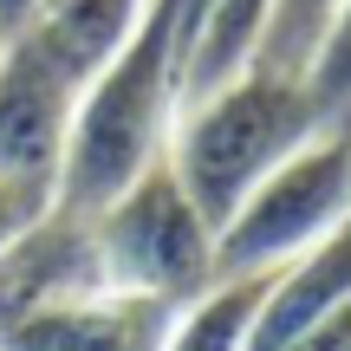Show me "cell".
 <instances>
[{
    "instance_id": "obj_8",
    "label": "cell",
    "mask_w": 351,
    "mask_h": 351,
    "mask_svg": "<svg viewBox=\"0 0 351 351\" xmlns=\"http://www.w3.org/2000/svg\"><path fill=\"white\" fill-rule=\"evenodd\" d=\"M137 20H143V0H46L39 20L26 26L20 39L39 46L65 78H78V85L91 91L111 72V59L130 46Z\"/></svg>"
},
{
    "instance_id": "obj_6",
    "label": "cell",
    "mask_w": 351,
    "mask_h": 351,
    "mask_svg": "<svg viewBox=\"0 0 351 351\" xmlns=\"http://www.w3.org/2000/svg\"><path fill=\"white\" fill-rule=\"evenodd\" d=\"M176 326L169 306L156 300H130V293H91L72 300L59 313H39L26 326L0 332V351H163Z\"/></svg>"
},
{
    "instance_id": "obj_1",
    "label": "cell",
    "mask_w": 351,
    "mask_h": 351,
    "mask_svg": "<svg viewBox=\"0 0 351 351\" xmlns=\"http://www.w3.org/2000/svg\"><path fill=\"white\" fill-rule=\"evenodd\" d=\"M319 130L326 124H319V111H313L306 78H280V72L247 65V72L228 78L221 91L182 104L163 163L176 169V182L189 189V202L208 215V228L221 234L228 215H234L280 163H293Z\"/></svg>"
},
{
    "instance_id": "obj_13",
    "label": "cell",
    "mask_w": 351,
    "mask_h": 351,
    "mask_svg": "<svg viewBox=\"0 0 351 351\" xmlns=\"http://www.w3.org/2000/svg\"><path fill=\"white\" fill-rule=\"evenodd\" d=\"M39 215H46V202H33V195H20L13 182H0V254H7Z\"/></svg>"
},
{
    "instance_id": "obj_7",
    "label": "cell",
    "mask_w": 351,
    "mask_h": 351,
    "mask_svg": "<svg viewBox=\"0 0 351 351\" xmlns=\"http://www.w3.org/2000/svg\"><path fill=\"white\" fill-rule=\"evenodd\" d=\"M351 300V221L332 228L319 247H306L300 261H287L261 293V319H254L247 351H280L293 345L306 326H319L326 313H339Z\"/></svg>"
},
{
    "instance_id": "obj_3",
    "label": "cell",
    "mask_w": 351,
    "mask_h": 351,
    "mask_svg": "<svg viewBox=\"0 0 351 351\" xmlns=\"http://www.w3.org/2000/svg\"><path fill=\"white\" fill-rule=\"evenodd\" d=\"M351 221V124L319 130L293 163H280L215 234V287L221 280H274L287 261Z\"/></svg>"
},
{
    "instance_id": "obj_12",
    "label": "cell",
    "mask_w": 351,
    "mask_h": 351,
    "mask_svg": "<svg viewBox=\"0 0 351 351\" xmlns=\"http://www.w3.org/2000/svg\"><path fill=\"white\" fill-rule=\"evenodd\" d=\"M280 351H351V300L339 306V313H326L319 326H306L293 345H280Z\"/></svg>"
},
{
    "instance_id": "obj_14",
    "label": "cell",
    "mask_w": 351,
    "mask_h": 351,
    "mask_svg": "<svg viewBox=\"0 0 351 351\" xmlns=\"http://www.w3.org/2000/svg\"><path fill=\"white\" fill-rule=\"evenodd\" d=\"M39 7H46V0H0V46H13V39L39 20Z\"/></svg>"
},
{
    "instance_id": "obj_4",
    "label": "cell",
    "mask_w": 351,
    "mask_h": 351,
    "mask_svg": "<svg viewBox=\"0 0 351 351\" xmlns=\"http://www.w3.org/2000/svg\"><path fill=\"white\" fill-rule=\"evenodd\" d=\"M78 104H85V85L65 78L39 46L26 39L0 46V182L52 208Z\"/></svg>"
},
{
    "instance_id": "obj_9",
    "label": "cell",
    "mask_w": 351,
    "mask_h": 351,
    "mask_svg": "<svg viewBox=\"0 0 351 351\" xmlns=\"http://www.w3.org/2000/svg\"><path fill=\"white\" fill-rule=\"evenodd\" d=\"M261 293H267V280H221V287H208L195 306L176 313L163 351H247L254 319H261Z\"/></svg>"
},
{
    "instance_id": "obj_11",
    "label": "cell",
    "mask_w": 351,
    "mask_h": 351,
    "mask_svg": "<svg viewBox=\"0 0 351 351\" xmlns=\"http://www.w3.org/2000/svg\"><path fill=\"white\" fill-rule=\"evenodd\" d=\"M306 91H313V111L326 130H345L351 124V0L339 7L326 46H319L313 72H306Z\"/></svg>"
},
{
    "instance_id": "obj_5",
    "label": "cell",
    "mask_w": 351,
    "mask_h": 351,
    "mask_svg": "<svg viewBox=\"0 0 351 351\" xmlns=\"http://www.w3.org/2000/svg\"><path fill=\"white\" fill-rule=\"evenodd\" d=\"M91 293H104L91 215L52 202V208L0 254V332L26 326V319H39V313H59V306H72V300H91Z\"/></svg>"
},
{
    "instance_id": "obj_2",
    "label": "cell",
    "mask_w": 351,
    "mask_h": 351,
    "mask_svg": "<svg viewBox=\"0 0 351 351\" xmlns=\"http://www.w3.org/2000/svg\"><path fill=\"white\" fill-rule=\"evenodd\" d=\"M91 241H98V267L111 293L182 313L215 287V228L189 202L169 163H150L130 189H117L91 215Z\"/></svg>"
},
{
    "instance_id": "obj_10",
    "label": "cell",
    "mask_w": 351,
    "mask_h": 351,
    "mask_svg": "<svg viewBox=\"0 0 351 351\" xmlns=\"http://www.w3.org/2000/svg\"><path fill=\"white\" fill-rule=\"evenodd\" d=\"M345 0H267V26H261V52L254 65L261 72H280V78H306L326 46L332 20H339Z\"/></svg>"
}]
</instances>
